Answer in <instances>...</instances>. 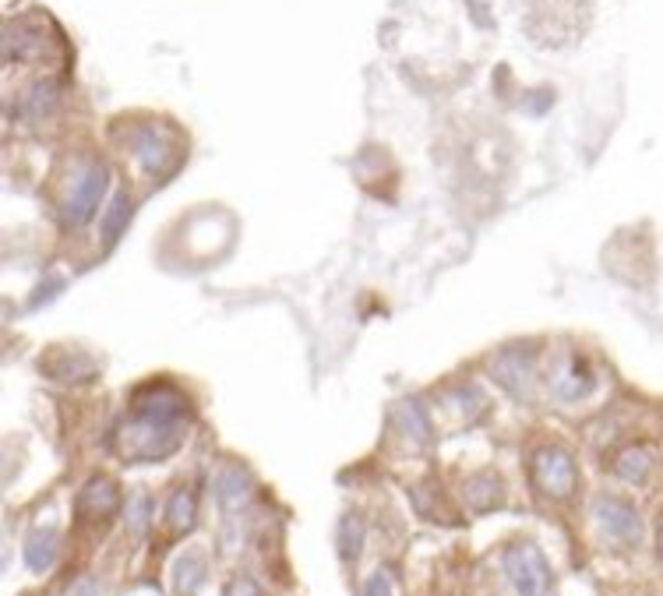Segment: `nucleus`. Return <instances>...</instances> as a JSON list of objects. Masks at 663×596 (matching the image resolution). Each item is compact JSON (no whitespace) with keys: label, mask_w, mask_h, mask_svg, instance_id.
Listing matches in <instances>:
<instances>
[{"label":"nucleus","mask_w":663,"mask_h":596,"mask_svg":"<svg viewBox=\"0 0 663 596\" xmlns=\"http://www.w3.org/2000/svg\"><path fill=\"white\" fill-rule=\"evenodd\" d=\"M399 420H403V427L413 434V438L427 441V417L420 413L417 403H403V410H399Z\"/></svg>","instance_id":"obj_19"},{"label":"nucleus","mask_w":663,"mask_h":596,"mask_svg":"<svg viewBox=\"0 0 663 596\" xmlns=\"http://www.w3.org/2000/svg\"><path fill=\"white\" fill-rule=\"evenodd\" d=\"M170 579H173V593L177 596H194L202 589V582L209 579V565L198 551H184L170 568Z\"/></svg>","instance_id":"obj_10"},{"label":"nucleus","mask_w":663,"mask_h":596,"mask_svg":"<svg viewBox=\"0 0 663 596\" xmlns=\"http://www.w3.org/2000/svg\"><path fill=\"white\" fill-rule=\"evenodd\" d=\"M64 596H96V586H92V582H85V579H82V582H75V586H71Z\"/></svg>","instance_id":"obj_24"},{"label":"nucleus","mask_w":663,"mask_h":596,"mask_svg":"<svg viewBox=\"0 0 663 596\" xmlns=\"http://www.w3.org/2000/svg\"><path fill=\"white\" fill-rule=\"evenodd\" d=\"M50 360H57V367L43 364V374H50V378H57V381H78V378H85V374L96 371V364H92L89 357H71V353H57V357H50Z\"/></svg>","instance_id":"obj_14"},{"label":"nucleus","mask_w":663,"mask_h":596,"mask_svg":"<svg viewBox=\"0 0 663 596\" xmlns=\"http://www.w3.org/2000/svg\"><path fill=\"white\" fill-rule=\"evenodd\" d=\"M660 558H663V529H660Z\"/></svg>","instance_id":"obj_25"},{"label":"nucleus","mask_w":663,"mask_h":596,"mask_svg":"<svg viewBox=\"0 0 663 596\" xmlns=\"http://www.w3.org/2000/svg\"><path fill=\"white\" fill-rule=\"evenodd\" d=\"M466 494H470L473 505H477V508L491 505L494 494H498V480H494V477H477V480H473V484H470V491H466Z\"/></svg>","instance_id":"obj_20"},{"label":"nucleus","mask_w":663,"mask_h":596,"mask_svg":"<svg viewBox=\"0 0 663 596\" xmlns=\"http://www.w3.org/2000/svg\"><path fill=\"white\" fill-rule=\"evenodd\" d=\"M343 551H346V558H357V551H360V526L357 522H343Z\"/></svg>","instance_id":"obj_21"},{"label":"nucleus","mask_w":663,"mask_h":596,"mask_svg":"<svg viewBox=\"0 0 663 596\" xmlns=\"http://www.w3.org/2000/svg\"><path fill=\"white\" fill-rule=\"evenodd\" d=\"M505 568L515 582L519 596H547L551 593V568H547L544 554L533 544H515L505 554Z\"/></svg>","instance_id":"obj_3"},{"label":"nucleus","mask_w":663,"mask_h":596,"mask_svg":"<svg viewBox=\"0 0 663 596\" xmlns=\"http://www.w3.org/2000/svg\"><path fill=\"white\" fill-rule=\"evenodd\" d=\"M212 494H216V501L223 508L244 505L247 494H251V473L240 470V466H223L216 473V480H212Z\"/></svg>","instance_id":"obj_11"},{"label":"nucleus","mask_w":663,"mask_h":596,"mask_svg":"<svg viewBox=\"0 0 663 596\" xmlns=\"http://www.w3.org/2000/svg\"><path fill=\"white\" fill-rule=\"evenodd\" d=\"M191 410L173 388H142L131 399L124 424L117 431V452L124 462H156L180 448Z\"/></svg>","instance_id":"obj_1"},{"label":"nucleus","mask_w":663,"mask_h":596,"mask_svg":"<svg viewBox=\"0 0 663 596\" xmlns=\"http://www.w3.org/2000/svg\"><path fill=\"white\" fill-rule=\"evenodd\" d=\"M494 378L505 381L508 388L526 385V378H529V360L522 357V353H505V357H498V364H494Z\"/></svg>","instance_id":"obj_15"},{"label":"nucleus","mask_w":663,"mask_h":596,"mask_svg":"<svg viewBox=\"0 0 663 596\" xmlns=\"http://www.w3.org/2000/svg\"><path fill=\"white\" fill-rule=\"evenodd\" d=\"M46 36H50V25L43 18H22V22H11L4 29V60H22L43 53Z\"/></svg>","instance_id":"obj_7"},{"label":"nucleus","mask_w":663,"mask_h":596,"mask_svg":"<svg viewBox=\"0 0 663 596\" xmlns=\"http://www.w3.org/2000/svg\"><path fill=\"white\" fill-rule=\"evenodd\" d=\"M60 554V533L53 526H39L29 533V540H25V565L32 568L36 575L50 572L53 561H57Z\"/></svg>","instance_id":"obj_8"},{"label":"nucleus","mask_w":663,"mask_h":596,"mask_svg":"<svg viewBox=\"0 0 663 596\" xmlns=\"http://www.w3.org/2000/svg\"><path fill=\"white\" fill-rule=\"evenodd\" d=\"M614 473H618L621 480H628V484H642V480H649V473H653V452L642 445L625 448V452L618 455V462H614Z\"/></svg>","instance_id":"obj_12"},{"label":"nucleus","mask_w":663,"mask_h":596,"mask_svg":"<svg viewBox=\"0 0 663 596\" xmlns=\"http://www.w3.org/2000/svg\"><path fill=\"white\" fill-rule=\"evenodd\" d=\"M106 184H110V173H106L103 163H89L78 170L75 184L68 187V198H64V223L68 226H82L92 219L96 205L103 202Z\"/></svg>","instance_id":"obj_2"},{"label":"nucleus","mask_w":663,"mask_h":596,"mask_svg":"<svg viewBox=\"0 0 663 596\" xmlns=\"http://www.w3.org/2000/svg\"><path fill=\"white\" fill-rule=\"evenodd\" d=\"M554 388H558V395H565V399H579V395H586L589 388H593V378H589L586 364L575 357L572 364H568V371L554 378Z\"/></svg>","instance_id":"obj_13"},{"label":"nucleus","mask_w":663,"mask_h":596,"mask_svg":"<svg viewBox=\"0 0 663 596\" xmlns=\"http://www.w3.org/2000/svg\"><path fill=\"white\" fill-rule=\"evenodd\" d=\"M166 522H170L173 529H180V533H187V529L194 526V498L187 491L173 494L170 498V508H166Z\"/></svg>","instance_id":"obj_17"},{"label":"nucleus","mask_w":663,"mask_h":596,"mask_svg":"<svg viewBox=\"0 0 663 596\" xmlns=\"http://www.w3.org/2000/svg\"><path fill=\"white\" fill-rule=\"evenodd\" d=\"M152 519V498L149 494H135V498L127 501V526L135 529V533H145Z\"/></svg>","instance_id":"obj_18"},{"label":"nucleus","mask_w":663,"mask_h":596,"mask_svg":"<svg viewBox=\"0 0 663 596\" xmlns=\"http://www.w3.org/2000/svg\"><path fill=\"white\" fill-rule=\"evenodd\" d=\"M127 216H131V202H127L124 194H117V198H113V205H110V212H106V219H103V244L106 247H110L113 240L124 233Z\"/></svg>","instance_id":"obj_16"},{"label":"nucleus","mask_w":663,"mask_h":596,"mask_svg":"<svg viewBox=\"0 0 663 596\" xmlns=\"http://www.w3.org/2000/svg\"><path fill=\"white\" fill-rule=\"evenodd\" d=\"M131 156H135L138 166H142L145 173H152V177H163V173H170L173 163H177V156H173V138L166 135V131H159V127H142V131H135V138H131Z\"/></svg>","instance_id":"obj_4"},{"label":"nucleus","mask_w":663,"mask_h":596,"mask_svg":"<svg viewBox=\"0 0 663 596\" xmlns=\"http://www.w3.org/2000/svg\"><path fill=\"white\" fill-rule=\"evenodd\" d=\"M226 596H261V593H258V586H254L251 579H240V582H233V586L226 589Z\"/></svg>","instance_id":"obj_23"},{"label":"nucleus","mask_w":663,"mask_h":596,"mask_svg":"<svg viewBox=\"0 0 663 596\" xmlns=\"http://www.w3.org/2000/svg\"><path fill=\"white\" fill-rule=\"evenodd\" d=\"M364 596H392V582H388V575L385 572L371 575L364 586Z\"/></svg>","instance_id":"obj_22"},{"label":"nucleus","mask_w":663,"mask_h":596,"mask_svg":"<svg viewBox=\"0 0 663 596\" xmlns=\"http://www.w3.org/2000/svg\"><path fill=\"white\" fill-rule=\"evenodd\" d=\"M537 484L544 494H551V498H568V494L575 491V462L568 452H561V448H544V452L537 455Z\"/></svg>","instance_id":"obj_6"},{"label":"nucleus","mask_w":663,"mask_h":596,"mask_svg":"<svg viewBox=\"0 0 663 596\" xmlns=\"http://www.w3.org/2000/svg\"><path fill=\"white\" fill-rule=\"evenodd\" d=\"M593 515H596V522L604 526L607 537L621 540V544H635V540L642 537V519H639V512L628 505V501L604 494V498H596Z\"/></svg>","instance_id":"obj_5"},{"label":"nucleus","mask_w":663,"mask_h":596,"mask_svg":"<svg viewBox=\"0 0 663 596\" xmlns=\"http://www.w3.org/2000/svg\"><path fill=\"white\" fill-rule=\"evenodd\" d=\"M117 505H120V487L113 484L110 477H92L89 484H85L82 498H78V512L92 515V519H103V515H110Z\"/></svg>","instance_id":"obj_9"}]
</instances>
